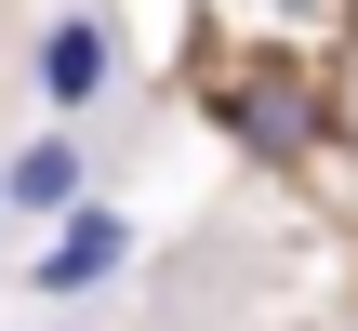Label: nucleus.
<instances>
[{"label": "nucleus", "instance_id": "nucleus-1", "mask_svg": "<svg viewBox=\"0 0 358 331\" xmlns=\"http://www.w3.org/2000/svg\"><path fill=\"white\" fill-rule=\"evenodd\" d=\"M27 80H40V106H53V119L106 106V80H120V40H106V13H53V27H40V53H27Z\"/></svg>", "mask_w": 358, "mask_h": 331}, {"label": "nucleus", "instance_id": "nucleus-3", "mask_svg": "<svg viewBox=\"0 0 358 331\" xmlns=\"http://www.w3.org/2000/svg\"><path fill=\"white\" fill-rule=\"evenodd\" d=\"M80 199H93V146H80V133H40V146L0 159V212H40V226H53V212H80Z\"/></svg>", "mask_w": 358, "mask_h": 331}, {"label": "nucleus", "instance_id": "nucleus-2", "mask_svg": "<svg viewBox=\"0 0 358 331\" xmlns=\"http://www.w3.org/2000/svg\"><path fill=\"white\" fill-rule=\"evenodd\" d=\"M133 265V226L106 212V199H80V212H53V239H40V305H80L93 279H120Z\"/></svg>", "mask_w": 358, "mask_h": 331}]
</instances>
